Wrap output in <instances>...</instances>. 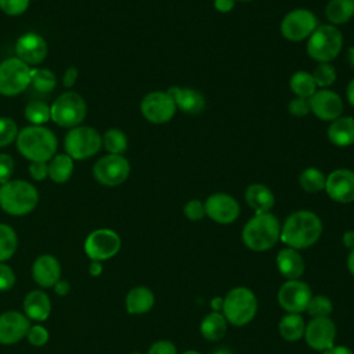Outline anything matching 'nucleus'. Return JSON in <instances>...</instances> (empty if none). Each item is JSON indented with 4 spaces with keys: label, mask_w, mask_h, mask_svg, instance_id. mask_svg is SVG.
<instances>
[{
    "label": "nucleus",
    "mask_w": 354,
    "mask_h": 354,
    "mask_svg": "<svg viewBox=\"0 0 354 354\" xmlns=\"http://www.w3.org/2000/svg\"><path fill=\"white\" fill-rule=\"evenodd\" d=\"M322 234L319 217L310 210H297L289 214L281 227L279 239L292 249H307L313 246Z\"/></svg>",
    "instance_id": "nucleus-1"
},
{
    "label": "nucleus",
    "mask_w": 354,
    "mask_h": 354,
    "mask_svg": "<svg viewBox=\"0 0 354 354\" xmlns=\"http://www.w3.org/2000/svg\"><path fill=\"white\" fill-rule=\"evenodd\" d=\"M57 137L44 126L24 127L17 136V148L30 162H48L57 151Z\"/></svg>",
    "instance_id": "nucleus-2"
},
{
    "label": "nucleus",
    "mask_w": 354,
    "mask_h": 354,
    "mask_svg": "<svg viewBox=\"0 0 354 354\" xmlns=\"http://www.w3.org/2000/svg\"><path fill=\"white\" fill-rule=\"evenodd\" d=\"M281 235V224L278 218L268 213L254 214L242 230V241L246 248L254 252L271 249Z\"/></svg>",
    "instance_id": "nucleus-3"
},
{
    "label": "nucleus",
    "mask_w": 354,
    "mask_h": 354,
    "mask_svg": "<svg viewBox=\"0 0 354 354\" xmlns=\"http://www.w3.org/2000/svg\"><path fill=\"white\" fill-rule=\"evenodd\" d=\"M37 202V189L25 180H10L0 185V207L11 216L30 213Z\"/></svg>",
    "instance_id": "nucleus-4"
},
{
    "label": "nucleus",
    "mask_w": 354,
    "mask_h": 354,
    "mask_svg": "<svg viewBox=\"0 0 354 354\" xmlns=\"http://www.w3.org/2000/svg\"><path fill=\"white\" fill-rule=\"evenodd\" d=\"M221 310L227 322L235 326H243L254 318L257 311V299L249 288L236 286L232 288L223 299Z\"/></svg>",
    "instance_id": "nucleus-5"
},
{
    "label": "nucleus",
    "mask_w": 354,
    "mask_h": 354,
    "mask_svg": "<svg viewBox=\"0 0 354 354\" xmlns=\"http://www.w3.org/2000/svg\"><path fill=\"white\" fill-rule=\"evenodd\" d=\"M342 47L343 35L335 25L317 26L307 40V54L318 64L335 59Z\"/></svg>",
    "instance_id": "nucleus-6"
},
{
    "label": "nucleus",
    "mask_w": 354,
    "mask_h": 354,
    "mask_svg": "<svg viewBox=\"0 0 354 354\" xmlns=\"http://www.w3.org/2000/svg\"><path fill=\"white\" fill-rule=\"evenodd\" d=\"M64 145L66 155H69L73 160H83L100 151L102 137L94 127L76 126L66 133Z\"/></svg>",
    "instance_id": "nucleus-7"
},
{
    "label": "nucleus",
    "mask_w": 354,
    "mask_h": 354,
    "mask_svg": "<svg viewBox=\"0 0 354 354\" xmlns=\"http://www.w3.org/2000/svg\"><path fill=\"white\" fill-rule=\"evenodd\" d=\"M51 120L61 127H76L84 120L87 106L83 97L77 93L68 91L61 94L50 106Z\"/></svg>",
    "instance_id": "nucleus-8"
},
{
    "label": "nucleus",
    "mask_w": 354,
    "mask_h": 354,
    "mask_svg": "<svg viewBox=\"0 0 354 354\" xmlns=\"http://www.w3.org/2000/svg\"><path fill=\"white\" fill-rule=\"evenodd\" d=\"M32 68L17 57L0 62V94L15 97L30 84Z\"/></svg>",
    "instance_id": "nucleus-9"
},
{
    "label": "nucleus",
    "mask_w": 354,
    "mask_h": 354,
    "mask_svg": "<svg viewBox=\"0 0 354 354\" xmlns=\"http://www.w3.org/2000/svg\"><path fill=\"white\" fill-rule=\"evenodd\" d=\"M130 174V163L123 155L108 153L100 158L93 166L94 178L106 187L120 185Z\"/></svg>",
    "instance_id": "nucleus-10"
},
{
    "label": "nucleus",
    "mask_w": 354,
    "mask_h": 354,
    "mask_svg": "<svg viewBox=\"0 0 354 354\" xmlns=\"http://www.w3.org/2000/svg\"><path fill=\"white\" fill-rule=\"evenodd\" d=\"M122 246V239L113 230L100 228L88 234L84 241V252L93 261L113 257Z\"/></svg>",
    "instance_id": "nucleus-11"
},
{
    "label": "nucleus",
    "mask_w": 354,
    "mask_h": 354,
    "mask_svg": "<svg viewBox=\"0 0 354 354\" xmlns=\"http://www.w3.org/2000/svg\"><path fill=\"white\" fill-rule=\"evenodd\" d=\"M318 21L310 10L296 8L289 11L281 21V33L289 41H301L308 39L317 29Z\"/></svg>",
    "instance_id": "nucleus-12"
},
{
    "label": "nucleus",
    "mask_w": 354,
    "mask_h": 354,
    "mask_svg": "<svg viewBox=\"0 0 354 354\" xmlns=\"http://www.w3.org/2000/svg\"><path fill=\"white\" fill-rule=\"evenodd\" d=\"M140 109L148 122L162 124L171 120L177 106L166 91H151L142 98Z\"/></svg>",
    "instance_id": "nucleus-13"
},
{
    "label": "nucleus",
    "mask_w": 354,
    "mask_h": 354,
    "mask_svg": "<svg viewBox=\"0 0 354 354\" xmlns=\"http://www.w3.org/2000/svg\"><path fill=\"white\" fill-rule=\"evenodd\" d=\"M313 297L310 286L299 279H289L278 290V303L279 306L293 314H300L308 306L310 299Z\"/></svg>",
    "instance_id": "nucleus-14"
},
{
    "label": "nucleus",
    "mask_w": 354,
    "mask_h": 354,
    "mask_svg": "<svg viewBox=\"0 0 354 354\" xmlns=\"http://www.w3.org/2000/svg\"><path fill=\"white\" fill-rule=\"evenodd\" d=\"M307 344L318 351H325L335 346L336 326L329 317L313 318L304 329Z\"/></svg>",
    "instance_id": "nucleus-15"
},
{
    "label": "nucleus",
    "mask_w": 354,
    "mask_h": 354,
    "mask_svg": "<svg viewBox=\"0 0 354 354\" xmlns=\"http://www.w3.org/2000/svg\"><path fill=\"white\" fill-rule=\"evenodd\" d=\"M236 199L228 194H213L205 202L206 216L218 224H231L239 216Z\"/></svg>",
    "instance_id": "nucleus-16"
},
{
    "label": "nucleus",
    "mask_w": 354,
    "mask_h": 354,
    "mask_svg": "<svg viewBox=\"0 0 354 354\" xmlns=\"http://www.w3.org/2000/svg\"><path fill=\"white\" fill-rule=\"evenodd\" d=\"M310 109L311 112L321 120L325 122H332L342 116L343 112V101L332 90L322 88L315 91L310 98Z\"/></svg>",
    "instance_id": "nucleus-17"
},
{
    "label": "nucleus",
    "mask_w": 354,
    "mask_h": 354,
    "mask_svg": "<svg viewBox=\"0 0 354 354\" xmlns=\"http://www.w3.org/2000/svg\"><path fill=\"white\" fill-rule=\"evenodd\" d=\"M325 191L330 199L339 203L354 201V171L348 169H336L328 174Z\"/></svg>",
    "instance_id": "nucleus-18"
},
{
    "label": "nucleus",
    "mask_w": 354,
    "mask_h": 354,
    "mask_svg": "<svg viewBox=\"0 0 354 354\" xmlns=\"http://www.w3.org/2000/svg\"><path fill=\"white\" fill-rule=\"evenodd\" d=\"M30 328V319L15 310L0 314V343L15 344L24 339Z\"/></svg>",
    "instance_id": "nucleus-19"
},
{
    "label": "nucleus",
    "mask_w": 354,
    "mask_h": 354,
    "mask_svg": "<svg viewBox=\"0 0 354 354\" xmlns=\"http://www.w3.org/2000/svg\"><path fill=\"white\" fill-rule=\"evenodd\" d=\"M15 51L17 58L29 66H35L41 64L47 57V43L40 35L29 32L18 37L15 43Z\"/></svg>",
    "instance_id": "nucleus-20"
},
{
    "label": "nucleus",
    "mask_w": 354,
    "mask_h": 354,
    "mask_svg": "<svg viewBox=\"0 0 354 354\" xmlns=\"http://www.w3.org/2000/svg\"><path fill=\"white\" fill-rule=\"evenodd\" d=\"M32 275L39 286L51 288L61 278L59 261L51 254H41L32 266Z\"/></svg>",
    "instance_id": "nucleus-21"
},
{
    "label": "nucleus",
    "mask_w": 354,
    "mask_h": 354,
    "mask_svg": "<svg viewBox=\"0 0 354 354\" xmlns=\"http://www.w3.org/2000/svg\"><path fill=\"white\" fill-rule=\"evenodd\" d=\"M174 101L177 109L187 115H198L205 108V97L195 88L173 86L166 91Z\"/></svg>",
    "instance_id": "nucleus-22"
},
{
    "label": "nucleus",
    "mask_w": 354,
    "mask_h": 354,
    "mask_svg": "<svg viewBox=\"0 0 354 354\" xmlns=\"http://www.w3.org/2000/svg\"><path fill=\"white\" fill-rule=\"evenodd\" d=\"M278 271L288 279H299L304 272V259L292 248L281 249L277 254Z\"/></svg>",
    "instance_id": "nucleus-23"
},
{
    "label": "nucleus",
    "mask_w": 354,
    "mask_h": 354,
    "mask_svg": "<svg viewBox=\"0 0 354 354\" xmlns=\"http://www.w3.org/2000/svg\"><path fill=\"white\" fill-rule=\"evenodd\" d=\"M24 313L29 319L44 321L51 313V301L43 290H32L24 299Z\"/></svg>",
    "instance_id": "nucleus-24"
},
{
    "label": "nucleus",
    "mask_w": 354,
    "mask_h": 354,
    "mask_svg": "<svg viewBox=\"0 0 354 354\" xmlns=\"http://www.w3.org/2000/svg\"><path fill=\"white\" fill-rule=\"evenodd\" d=\"M246 203L254 210L256 214L268 213L275 202L272 191L263 184H252L245 191Z\"/></svg>",
    "instance_id": "nucleus-25"
},
{
    "label": "nucleus",
    "mask_w": 354,
    "mask_h": 354,
    "mask_svg": "<svg viewBox=\"0 0 354 354\" xmlns=\"http://www.w3.org/2000/svg\"><path fill=\"white\" fill-rule=\"evenodd\" d=\"M326 134L329 141L337 147L354 144V118L339 116L330 122Z\"/></svg>",
    "instance_id": "nucleus-26"
},
{
    "label": "nucleus",
    "mask_w": 354,
    "mask_h": 354,
    "mask_svg": "<svg viewBox=\"0 0 354 354\" xmlns=\"http://www.w3.org/2000/svg\"><path fill=\"white\" fill-rule=\"evenodd\" d=\"M155 303L152 290L147 286H136L129 290L126 296V310L130 314L148 313Z\"/></svg>",
    "instance_id": "nucleus-27"
},
{
    "label": "nucleus",
    "mask_w": 354,
    "mask_h": 354,
    "mask_svg": "<svg viewBox=\"0 0 354 354\" xmlns=\"http://www.w3.org/2000/svg\"><path fill=\"white\" fill-rule=\"evenodd\" d=\"M227 319L223 313H209L201 322V333L206 340L217 342L225 336Z\"/></svg>",
    "instance_id": "nucleus-28"
},
{
    "label": "nucleus",
    "mask_w": 354,
    "mask_h": 354,
    "mask_svg": "<svg viewBox=\"0 0 354 354\" xmlns=\"http://www.w3.org/2000/svg\"><path fill=\"white\" fill-rule=\"evenodd\" d=\"M47 169H48V177L54 183L64 184L71 178L73 173V159L66 153L54 155L47 163Z\"/></svg>",
    "instance_id": "nucleus-29"
},
{
    "label": "nucleus",
    "mask_w": 354,
    "mask_h": 354,
    "mask_svg": "<svg viewBox=\"0 0 354 354\" xmlns=\"http://www.w3.org/2000/svg\"><path fill=\"white\" fill-rule=\"evenodd\" d=\"M330 25H343L354 17V0H330L325 7Z\"/></svg>",
    "instance_id": "nucleus-30"
},
{
    "label": "nucleus",
    "mask_w": 354,
    "mask_h": 354,
    "mask_svg": "<svg viewBox=\"0 0 354 354\" xmlns=\"http://www.w3.org/2000/svg\"><path fill=\"white\" fill-rule=\"evenodd\" d=\"M304 329H306V324L300 314L288 313L281 318L278 324L279 335L288 342L300 340L304 336Z\"/></svg>",
    "instance_id": "nucleus-31"
},
{
    "label": "nucleus",
    "mask_w": 354,
    "mask_h": 354,
    "mask_svg": "<svg viewBox=\"0 0 354 354\" xmlns=\"http://www.w3.org/2000/svg\"><path fill=\"white\" fill-rule=\"evenodd\" d=\"M289 87L296 97L301 98H310L317 91V84L313 75L306 71H297L293 73L289 80Z\"/></svg>",
    "instance_id": "nucleus-32"
},
{
    "label": "nucleus",
    "mask_w": 354,
    "mask_h": 354,
    "mask_svg": "<svg viewBox=\"0 0 354 354\" xmlns=\"http://www.w3.org/2000/svg\"><path fill=\"white\" fill-rule=\"evenodd\" d=\"M33 90L41 94L51 93L57 86L55 75L47 68H35L30 72V84Z\"/></svg>",
    "instance_id": "nucleus-33"
},
{
    "label": "nucleus",
    "mask_w": 354,
    "mask_h": 354,
    "mask_svg": "<svg viewBox=\"0 0 354 354\" xmlns=\"http://www.w3.org/2000/svg\"><path fill=\"white\" fill-rule=\"evenodd\" d=\"M325 183H326L325 174L315 167H307L299 176L300 187L310 194H315L325 189Z\"/></svg>",
    "instance_id": "nucleus-34"
},
{
    "label": "nucleus",
    "mask_w": 354,
    "mask_h": 354,
    "mask_svg": "<svg viewBox=\"0 0 354 354\" xmlns=\"http://www.w3.org/2000/svg\"><path fill=\"white\" fill-rule=\"evenodd\" d=\"M18 239L15 231L7 225L0 224V263L11 259L17 250Z\"/></svg>",
    "instance_id": "nucleus-35"
},
{
    "label": "nucleus",
    "mask_w": 354,
    "mask_h": 354,
    "mask_svg": "<svg viewBox=\"0 0 354 354\" xmlns=\"http://www.w3.org/2000/svg\"><path fill=\"white\" fill-rule=\"evenodd\" d=\"M104 148L113 155H122L127 148V137L119 129H109L102 136Z\"/></svg>",
    "instance_id": "nucleus-36"
},
{
    "label": "nucleus",
    "mask_w": 354,
    "mask_h": 354,
    "mask_svg": "<svg viewBox=\"0 0 354 354\" xmlns=\"http://www.w3.org/2000/svg\"><path fill=\"white\" fill-rule=\"evenodd\" d=\"M25 118L33 126H43L51 119L50 106L43 101H32L25 108Z\"/></svg>",
    "instance_id": "nucleus-37"
},
{
    "label": "nucleus",
    "mask_w": 354,
    "mask_h": 354,
    "mask_svg": "<svg viewBox=\"0 0 354 354\" xmlns=\"http://www.w3.org/2000/svg\"><path fill=\"white\" fill-rule=\"evenodd\" d=\"M311 75L315 80L317 87H322V88L332 86L336 80L335 66L329 62H319Z\"/></svg>",
    "instance_id": "nucleus-38"
},
{
    "label": "nucleus",
    "mask_w": 354,
    "mask_h": 354,
    "mask_svg": "<svg viewBox=\"0 0 354 354\" xmlns=\"http://www.w3.org/2000/svg\"><path fill=\"white\" fill-rule=\"evenodd\" d=\"M306 310L313 318H322V317H329V314L333 310V306L329 297L324 295H315L310 299Z\"/></svg>",
    "instance_id": "nucleus-39"
},
{
    "label": "nucleus",
    "mask_w": 354,
    "mask_h": 354,
    "mask_svg": "<svg viewBox=\"0 0 354 354\" xmlns=\"http://www.w3.org/2000/svg\"><path fill=\"white\" fill-rule=\"evenodd\" d=\"M17 123L10 118H0V148L10 145L18 136Z\"/></svg>",
    "instance_id": "nucleus-40"
},
{
    "label": "nucleus",
    "mask_w": 354,
    "mask_h": 354,
    "mask_svg": "<svg viewBox=\"0 0 354 354\" xmlns=\"http://www.w3.org/2000/svg\"><path fill=\"white\" fill-rule=\"evenodd\" d=\"M30 0H0V10L11 17L24 14L29 7Z\"/></svg>",
    "instance_id": "nucleus-41"
},
{
    "label": "nucleus",
    "mask_w": 354,
    "mask_h": 354,
    "mask_svg": "<svg viewBox=\"0 0 354 354\" xmlns=\"http://www.w3.org/2000/svg\"><path fill=\"white\" fill-rule=\"evenodd\" d=\"M184 214L191 221H198L205 217V203H202L198 199H191L184 206Z\"/></svg>",
    "instance_id": "nucleus-42"
},
{
    "label": "nucleus",
    "mask_w": 354,
    "mask_h": 354,
    "mask_svg": "<svg viewBox=\"0 0 354 354\" xmlns=\"http://www.w3.org/2000/svg\"><path fill=\"white\" fill-rule=\"evenodd\" d=\"M26 337H28V340L32 346L40 347V346H44L48 342V332L41 325H33V326L30 325V328L26 333Z\"/></svg>",
    "instance_id": "nucleus-43"
},
{
    "label": "nucleus",
    "mask_w": 354,
    "mask_h": 354,
    "mask_svg": "<svg viewBox=\"0 0 354 354\" xmlns=\"http://www.w3.org/2000/svg\"><path fill=\"white\" fill-rule=\"evenodd\" d=\"M288 111L292 116H296V118H304L307 116L311 109H310V102H308V98H301V97H296L293 98L289 105H288Z\"/></svg>",
    "instance_id": "nucleus-44"
},
{
    "label": "nucleus",
    "mask_w": 354,
    "mask_h": 354,
    "mask_svg": "<svg viewBox=\"0 0 354 354\" xmlns=\"http://www.w3.org/2000/svg\"><path fill=\"white\" fill-rule=\"evenodd\" d=\"M14 173V160L8 153H0V185L8 183Z\"/></svg>",
    "instance_id": "nucleus-45"
},
{
    "label": "nucleus",
    "mask_w": 354,
    "mask_h": 354,
    "mask_svg": "<svg viewBox=\"0 0 354 354\" xmlns=\"http://www.w3.org/2000/svg\"><path fill=\"white\" fill-rule=\"evenodd\" d=\"M15 274L12 268L4 263H0V290H8L14 286Z\"/></svg>",
    "instance_id": "nucleus-46"
},
{
    "label": "nucleus",
    "mask_w": 354,
    "mask_h": 354,
    "mask_svg": "<svg viewBox=\"0 0 354 354\" xmlns=\"http://www.w3.org/2000/svg\"><path fill=\"white\" fill-rule=\"evenodd\" d=\"M148 354H177V347L170 340H158L152 343Z\"/></svg>",
    "instance_id": "nucleus-47"
},
{
    "label": "nucleus",
    "mask_w": 354,
    "mask_h": 354,
    "mask_svg": "<svg viewBox=\"0 0 354 354\" xmlns=\"http://www.w3.org/2000/svg\"><path fill=\"white\" fill-rule=\"evenodd\" d=\"M29 174L36 181L44 180L48 176L47 162H32L29 165Z\"/></svg>",
    "instance_id": "nucleus-48"
},
{
    "label": "nucleus",
    "mask_w": 354,
    "mask_h": 354,
    "mask_svg": "<svg viewBox=\"0 0 354 354\" xmlns=\"http://www.w3.org/2000/svg\"><path fill=\"white\" fill-rule=\"evenodd\" d=\"M77 76H79V71H77V68H75V66H69V68L65 71L64 77H62L64 86H65V87H72V86L76 83Z\"/></svg>",
    "instance_id": "nucleus-49"
},
{
    "label": "nucleus",
    "mask_w": 354,
    "mask_h": 354,
    "mask_svg": "<svg viewBox=\"0 0 354 354\" xmlns=\"http://www.w3.org/2000/svg\"><path fill=\"white\" fill-rule=\"evenodd\" d=\"M235 1L236 0H214L213 6L220 12H230L234 8Z\"/></svg>",
    "instance_id": "nucleus-50"
},
{
    "label": "nucleus",
    "mask_w": 354,
    "mask_h": 354,
    "mask_svg": "<svg viewBox=\"0 0 354 354\" xmlns=\"http://www.w3.org/2000/svg\"><path fill=\"white\" fill-rule=\"evenodd\" d=\"M322 354H354L351 348L346 346H332L330 348L322 351Z\"/></svg>",
    "instance_id": "nucleus-51"
},
{
    "label": "nucleus",
    "mask_w": 354,
    "mask_h": 354,
    "mask_svg": "<svg viewBox=\"0 0 354 354\" xmlns=\"http://www.w3.org/2000/svg\"><path fill=\"white\" fill-rule=\"evenodd\" d=\"M54 290L57 295L59 296H65L68 292H69V283L66 281H58L55 285H54Z\"/></svg>",
    "instance_id": "nucleus-52"
},
{
    "label": "nucleus",
    "mask_w": 354,
    "mask_h": 354,
    "mask_svg": "<svg viewBox=\"0 0 354 354\" xmlns=\"http://www.w3.org/2000/svg\"><path fill=\"white\" fill-rule=\"evenodd\" d=\"M343 245L347 249H354V231H346L343 235Z\"/></svg>",
    "instance_id": "nucleus-53"
},
{
    "label": "nucleus",
    "mask_w": 354,
    "mask_h": 354,
    "mask_svg": "<svg viewBox=\"0 0 354 354\" xmlns=\"http://www.w3.org/2000/svg\"><path fill=\"white\" fill-rule=\"evenodd\" d=\"M346 95H347V100H348L350 105L354 108V79L348 83V86L346 88Z\"/></svg>",
    "instance_id": "nucleus-54"
},
{
    "label": "nucleus",
    "mask_w": 354,
    "mask_h": 354,
    "mask_svg": "<svg viewBox=\"0 0 354 354\" xmlns=\"http://www.w3.org/2000/svg\"><path fill=\"white\" fill-rule=\"evenodd\" d=\"M88 272L93 275V277H98L101 272H102V267H101V263L100 261H93L90 268H88Z\"/></svg>",
    "instance_id": "nucleus-55"
},
{
    "label": "nucleus",
    "mask_w": 354,
    "mask_h": 354,
    "mask_svg": "<svg viewBox=\"0 0 354 354\" xmlns=\"http://www.w3.org/2000/svg\"><path fill=\"white\" fill-rule=\"evenodd\" d=\"M347 268L354 275V249H351L348 257H347Z\"/></svg>",
    "instance_id": "nucleus-56"
},
{
    "label": "nucleus",
    "mask_w": 354,
    "mask_h": 354,
    "mask_svg": "<svg viewBox=\"0 0 354 354\" xmlns=\"http://www.w3.org/2000/svg\"><path fill=\"white\" fill-rule=\"evenodd\" d=\"M347 62L354 69V47H348L347 50Z\"/></svg>",
    "instance_id": "nucleus-57"
},
{
    "label": "nucleus",
    "mask_w": 354,
    "mask_h": 354,
    "mask_svg": "<svg viewBox=\"0 0 354 354\" xmlns=\"http://www.w3.org/2000/svg\"><path fill=\"white\" fill-rule=\"evenodd\" d=\"M213 354H232L228 348H217Z\"/></svg>",
    "instance_id": "nucleus-58"
},
{
    "label": "nucleus",
    "mask_w": 354,
    "mask_h": 354,
    "mask_svg": "<svg viewBox=\"0 0 354 354\" xmlns=\"http://www.w3.org/2000/svg\"><path fill=\"white\" fill-rule=\"evenodd\" d=\"M183 354H201L199 351H195V350H187V351H184Z\"/></svg>",
    "instance_id": "nucleus-59"
},
{
    "label": "nucleus",
    "mask_w": 354,
    "mask_h": 354,
    "mask_svg": "<svg viewBox=\"0 0 354 354\" xmlns=\"http://www.w3.org/2000/svg\"><path fill=\"white\" fill-rule=\"evenodd\" d=\"M238 1H252V0H238Z\"/></svg>",
    "instance_id": "nucleus-60"
}]
</instances>
